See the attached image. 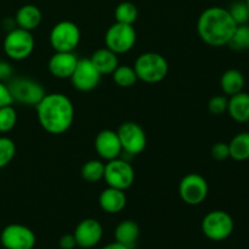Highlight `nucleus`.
<instances>
[{"mask_svg": "<svg viewBox=\"0 0 249 249\" xmlns=\"http://www.w3.org/2000/svg\"><path fill=\"white\" fill-rule=\"evenodd\" d=\"M36 108L40 126L53 135L65 134L74 122V105L62 92L45 94Z\"/></svg>", "mask_w": 249, "mask_h": 249, "instance_id": "nucleus-1", "label": "nucleus"}, {"mask_svg": "<svg viewBox=\"0 0 249 249\" xmlns=\"http://www.w3.org/2000/svg\"><path fill=\"white\" fill-rule=\"evenodd\" d=\"M197 34L204 44L213 48L228 45L237 24L228 9L211 6L201 12L197 19Z\"/></svg>", "mask_w": 249, "mask_h": 249, "instance_id": "nucleus-2", "label": "nucleus"}, {"mask_svg": "<svg viewBox=\"0 0 249 249\" xmlns=\"http://www.w3.org/2000/svg\"><path fill=\"white\" fill-rule=\"evenodd\" d=\"M138 79L147 84H156L165 79L169 72V65L165 57L155 51H147L135 60L134 63Z\"/></svg>", "mask_w": 249, "mask_h": 249, "instance_id": "nucleus-3", "label": "nucleus"}, {"mask_svg": "<svg viewBox=\"0 0 249 249\" xmlns=\"http://www.w3.org/2000/svg\"><path fill=\"white\" fill-rule=\"evenodd\" d=\"M36 40L32 32L16 27L7 32L2 41L4 53L10 60L23 61L28 58L34 51Z\"/></svg>", "mask_w": 249, "mask_h": 249, "instance_id": "nucleus-4", "label": "nucleus"}, {"mask_svg": "<svg viewBox=\"0 0 249 249\" xmlns=\"http://www.w3.org/2000/svg\"><path fill=\"white\" fill-rule=\"evenodd\" d=\"M201 228L202 232L208 240L220 242L232 235L235 223H233L232 216L228 212L216 209V211H211L204 215Z\"/></svg>", "mask_w": 249, "mask_h": 249, "instance_id": "nucleus-5", "label": "nucleus"}, {"mask_svg": "<svg viewBox=\"0 0 249 249\" xmlns=\"http://www.w3.org/2000/svg\"><path fill=\"white\" fill-rule=\"evenodd\" d=\"M7 87L14 102L27 106H36L46 94L40 83L26 77L11 78L7 82Z\"/></svg>", "mask_w": 249, "mask_h": 249, "instance_id": "nucleus-6", "label": "nucleus"}, {"mask_svg": "<svg viewBox=\"0 0 249 249\" xmlns=\"http://www.w3.org/2000/svg\"><path fill=\"white\" fill-rule=\"evenodd\" d=\"M80 29L77 23L72 21H60L51 28L49 40L53 51L71 53L77 49L80 43Z\"/></svg>", "mask_w": 249, "mask_h": 249, "instance_id": "nucleus-7", "label": "nucleus"}, {"mask_svg": "<svg viewBox=\"0 0 249 249\" xmlns=\"http://www.w3.org/2000/svg\"><path fill=\"white\" fill-rule=\"evenodd\" d=\"M136 31L133 24L116 23L111 24L105 33L106 48L113 51L117 55L126 53L134 48L136 43Z\"/></svg>", "mask_w": 249, "mask_h": 249, "instance_id": "nucleus-8", "label": "nucleus"}, {"mask_svg": "<svg viewBox=\"0 0 249 249\" xmlns=\"http://www.w3.org/2000/svg\"><path fill=\"white\" fill-rule=\"evenodd\" d=\"M104 180L107 186L125 191L135 181V169L130 163L118 157L105 163Z\"/></svg>", "mask_w": 249, "mask_h": 249, "instance_id": "nucleus-9", "label": "nucleus"}, {"mask_svg": "<svg viewBox=\"0 0 249 249\" xmlns=\"http://www.w3.org/2000/svg\"><path fill=\"white\" fill-rule=\"evenodd\" d=\"M209 186L207 180L197 173L185 175L179 182V196L189 206H199L208 196Z\"/></svg>", "mask_w": 249, "mask_h": 249, "instance_id": "nucleus-10", "label": "nucleus"}, {"mask_svg": "<svg viewBox=\"0 0 249 249\" xmlns=\"http://www.w3.org/2000/svg\"><path fill=\"white\" fill-rule=\"evenodd\" d=\"M123 152L130 156L140 155L147 145V136L140 124L135 122H124L117 130Z\"/></svg>", "mask_w": 249, "mask_h": 249, "instance_id": "nucleus-11", "label": "nucleus"}, {"mask_svg": "<svg viewBox=\"0 0 249 249\" xmlns=\"http://www.w3.org/2000/svg\"><path fill=\"white\" fill-rule=\"evenodd\" d=\"M0 242L5 249H33L36 243L33 230L22 224L5 226L0 235Z\"/></svg>", "mask_w": 249, "mask_h": 249, "instance_id": "nucleus-12", "label": "nucleus"}, {"mask_svg": "<svg viewBox=\"0 0 249 249\" xmlns=\"http://www.w3.org/2000/svg\"><path fill=\"white\" fill-rule=\"evenodd\" d=\"M101 77L102 75L92 65L90 58H79L70 79L74 89L87 92L94 90L100 84Z\"/></svg>", "mask_w": 249, "mask_h": 249, "instance_id": "nucleus-13", "label": "nucleus"}, {"mask_svg": "<svg viewBox=\"0 0 249 249\" xmlns=\"http://www.w3.org/2000/svg\"><path fill=\"white\" fill-rule=\"evenodd\" d=\"M73 236L77 247L89 249L99 245L104 236V228L101 223L94 218L83 219L74 229Z\"/></svg>", "mask_w": 249, "mask_h": 249, "instance_id": "nucleus-14", "label": "nucleus"}, {"mask_svg": "<svg viewBox=\"0 0 249 249\" xmlns=\"http://www.w3.org/2000/svg\"><path fill=\"white\" fill-rule=\"evenodd\" d=\"M94 147L99 157L106 162L121 157L123 152L118 134L111 129H104L97 134L94 141Z\"/></svg>", "mask_w": 249, "mask_h": 249, "instance_id": "nucleus-15", "label": "nucleus"}, {"mask_svg": "<svg viewBox=\"0 0 249 249\" xmlns=\"http://www.w3.org/2000/svg\"><path fill=\"white\" fill-rule=\"evenodd\" d=\"M78 61L79 58L77 57L74 51H55L49 60V71L57 79H70L74 72Z\"/></svg>", "mask_w": 249, "mask_h": 249, "instance_id": "nucleus-16", "label": "nucleus"}, {"mask_svg": "<svg viewBox=\"0 0 249 249\" xmlns=\"http://www.w3.org/2000/svg\"><path fill=\"white\" fill-rule=\"evenodd\" d=\"M100 208L108 214H118L125 208L126 195L123 190L107 186L99 196Z\"/></svg>", "mask_w": 249, "mask_h": 249, "instance_id": "nucleus-17", "label": "nucleus"}, {"mask_svg": "<svg viewBox=\"0 0 249 249\" xmlns=\"http://www.w3.org/2000/svg\"><path fill=\"white\" fill-rule=\"evenodd\" d=\"M15 21L18 28L33 32L38 28L43 19V14L36 5L26 4L17 10L15 15Z\"/></svg>", "mask_w": 249, "mask_h": 249, "instance_id": "nucleus-18", "label": "nucleus"}, {"mask_svg": "<svg viewBox=\"0 0 249 249\" xmlns=\"http://www.w3.org/2000/svg\"><path fill=\"white\" fill-rule=\"evenodd\" d=\"M90 61L101 75L112 74L119 66L118 55L109 50L108 48H101L95 50L90 56Z\"/></svg>", "mask_w": 249, "mask_h": 249, "instance_id": "nucleus-19", "label": "nucleus"}, {"mask_svg": "<svg viewBox=\"0 0 249 249\" xmlns=\"http://www.w3.org/2000/svg\"><path fill=\"white\" fill-rule=\"evenodd\" d=\"M229 116L237 123L249 122V94L241 91L229 97L228 112Z\"/></svg>", "mask_w": 249, "mask_h": 249, "instance_id": "nucleus-20", "label": "nucleus"}, {"mask_svg": "<svg viewBox=\"0 0 249 249\" xmlns=\"http://www.w3.org/2000/svg\"><path fill=\"white\" fill-rule=\"evenodd\" d=\"M140 236V228L138 223L130 219L121 221L114 230V238L117 242L126 246L130 249L135 247V243Z\"/></svg>", "mask_w": 249, "mask_h": 249, "instance_id": "nucleus-21", "label": "nucleus"}, {"mask_svg": "<svg viewBox=\"0 0 249 249\" xmlns=\"http://www.w3.org/2000/svg\"><path fill=\"white\" fill-rule=\"evenodd\" d=\"M245 83V75L241 71L236 70V68H230V70L225 71L220 78L221 90H223L224 95L229 97L243 91Z\"/></svg>", "mask_w": 249, "mask_h": 249, "instance_id": "nucleus-22", "label": "nucleus"}, {"mask_svg": "<svg viewBox=\"0 0 249 249\" xmlns=\"http://www.w3.org/2000/svg\"><path fill=\"white\" fill-rule=\"evenodd\" d=\"M230 157L237 162L249 160V131L238 133L229 142Z\"/></svg>", "mask_w": 249, "mask_h": 249, "instance_id": "nucleus-23", "label": "nucleus"}, {"mask_svg": "<svg viewBox=\"0 0 249 249\" xmlns=\"http://www.w3.org/2000/svg\"><path fill=\"white\" fill-rule=\"evenodd\" d=\"M105 163L101 160H90L83 164L80 175L83 179L90 184H95L104 180Z\"/></svg>", "mask_w": 249, "mask_h": 249, "instance_id": "nucleus-24", "label": "nucleus"}, {"mask_svg": "<svg viewBox=\"0 0 249 249\" xmlns=\"http://www.w3.org/2000/svg\"><path fill=\"white\" fill-rule=\"evenodd\" d=\"M111 75L114 83L119 88H124V89L134 87L139 80L134 67L129 65H119Z\"/></svg>", "mask_w": 249, "mask_h": 249, "instance_id": "nucleus-25", "label": "nucleus"}, {"mask_svg": "<svg viewBox=\"0 0 249 249\" xmlns=\"http://www.w3.org/2000/svg\"><path fill=\"white\" fill-rule=\"evenodd\" d=\"M139 10L135 4L130 1H122L117 5L114 10V18L116 22L125 24H133L138 21Z\"/></svg>", "mask_w": 249, "mask_h": 249, "instance_id": "nucleus-26", "label": "nucleus"}, {"mask_svg": "<svg viewBox=\"0 0 249 249\" xmlns=\"http://www.w3.org/2000/svg\"><path fill=\"white\" fill-rule=\"evenodd\" d=\"M230 49L233 51H247L249 50V26L246 24H240L236 28L232 38L230 39L228 44Z\"/></svg>", "mask_w": 249, "mask_h": 249, "instance_id": "nucleus-27", "label": "nucleus"}, {"mask_svg": "<svg viewBox=\"0 0 249 249\" xmlns=\"http://www.w3.org/2000/svg\"><path fill=\"white\" fill-rule=\"evenodd\" d=\"M16 156V143L7 136H0V169L7 167Z\"/></svg>", "mask_w": 249, "mask_h": 249, "instance_id": "nucleus-28", "label": "nucleus"}, {"mask_svg": "<svg viewBox=\"0 0 249 249\" xmlns=\"http://www.w3.org/2000/svg\"><path fill=\"white\" fill-rule=\"evenodd\" d=\"M17 124V112L12 105L0 107V133H9Z\"/></svg>", "mask_w": 249, "mask_h": 249, "instance_id": "nucleus-29", "label": "nucleus"}, {"mask_svg": "<svg viewBox=\"0 0 249 249\" xmlns=\"http://www.w3.org/2000/svg\"><path fill=\"white\" fill-rule=\"evenodd\" d=\"M228 10H229V12H230L231 17H232L233 21L236 22V24H237V26H240V24L248 23L249 11H248V7H247V5H246L245 1H241V0H238V1L232 2Z\"/></svg>", "mask_w": 249, "mask_h": 249, "instance_id": "nucleus-30", "label": "nucleus"}, {"mask_svg": "<svg viewBox=\"0 0 249 249\" xmlns=\"http://www.w3.org/2000/svg\"><path fill=\"white\" fill-rule=\"evenodd\" d=\"M229 99L225 95H215L208 101V111L213 116H221L228 112Z\"/></svg>", "mask_w": 249, "mask_h": 249, "instance_id": "nucleus-31", "label": "nucleus"}, {"mask_svg": "<svg viewBox=\"0 0 249 249\" xmlns=\"http://www.w3.org/2000/svg\"><path fill=\"white\" fill-rule=\"evenodd\" d=\"M212 157L218 162L228 160L230 157V150H229V143L226 142H216L212 146L211 150Z\"/></svg>", "mask_w": 249, "mask_h": 249, "instance_id": "nucleus-32", "label": "nucleus"}, {"mask_svg": "<svg viewBox=\"0 0 249 249\" xmlns=\"http://www.w3.org/2000/svg\"><path fill=\"white\" fill-rule=\"evenodd\" d=\"M12 104H14V99H12L9 87L0 80V107L10 106Z\"/></svg>", "mask_w": 249, "mask_h": 249, "instance_id": "nucleus-33", "label": "nucleus"}, {"mask_svg": "<svg viewBox=\"0 0 249 249\" xmlns=\"http://www.w3.org/2000/svg\"><path fill=\"white\" fill-rule=\"evenodd\" d=\"M60 245L61 249H74L77 247V242H75V238L73 236V233H67V235H63L60 238Z\"/></svg>", "mask_w": 249, "mask_h": 249, "instance_id": "nucleus-34", "label": "nucleus"}, {"mask_svg": "<svg viewBox=\"0 0 249 249\" xmlns=\"http://www.w3.org/2000/svg\"><path fill=\"white\" fill-rule=\"evenodd\" d=\"M12 78V67L9 62L6 61H2L1 65H0V80L5 82V80H9Z\"/></svg>", "mask_w": 249, "mask_h": 249, "instance_id": "nucleus-35", "label": "nucleus"}, {"mask_svg": "<svg viewBox=\"0 0 249 249\" xmlns=\"http://www.w3.org/2000/svg\"><path fill=\"white\" fill-rule=\"evenodd\" d=\"M17 24H16V21H15V18H10V17H7V18H5L4 21H2V28L7 32L12 31L14 28H16Z\"/></svg>", "mask_w": 249, "mask_h": 249, "instance_id": "nucleus-36", "label": "nucleus"}, {"mask_svg": "<svg viewBox=\"0 0 249 249\" xmlns=\"http://www.w3.org/2000/svg\"><path fill=\"white\" fill-rule=\"evenodd\" d=\"M101 249H130V248L126 247V246H124V245H122V243L117 242V241H114V242L108 243V245H106Z\"/></svg>", "mask_w": 249, "mask_h": 249, "instance_id": "nucleus-37", "label": "nucleus"}, {"mask_svg": "<svg viewBox=\"0 0 249 249\" xmlns=\"http://www.w3.org/2000/svg\"><path fill=\"white\" fill-rule=\"evenodd\" d=\"M245 2H246V5H247V7H248V11H249V0H245Z\"/></svg>", "mask_w": 249, "mask_h": 249, "instance_id": "nucleus-38", "label": "nucleus"}, {"mask_svg": "<svg viewBox=\"0 0 249 249\" xmlns=\"http://www.w3.org/2000/svg\"><path fill=\"white\" fill-rule=\"evenodd\" d=\"M1 62H2V60H1V57H0V65H1Z\"/></svg>", "mask_w": 249, "mask_h": 249, "instance_id": "nucleus-39", "label": "nucleus"}]
</instances>
